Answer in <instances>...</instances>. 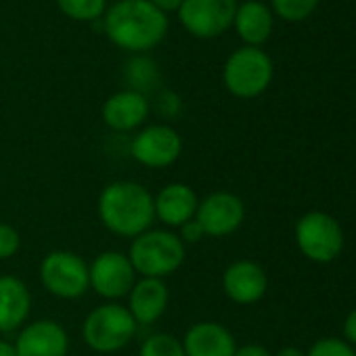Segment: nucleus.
I'll use <instances>...</instances> for the list:
<instances>
[{
    "instance_id": "obj_16",
    "label": "nucleus",
    "mask_w": 356,
    "mask_h": 356,
    "mask_svg": "<svg viewBox=\"0 0 356 356\" xmlns=\"http://www.w3.org/2000/svg\"><path fill=\"white\" fill-rule=\"evenodd\" d=\"M149 111V99L143 92L126 88L103 103V122L115 132H132L147 122Z\"/></svg>"
},
{
    "instance_id": "obj_3",
    "label": "nucleus",
    "mask_w": 356,
    "mask_h": 356,
    "mask_svg": "<svg viewBox=\"0 0 356 356\" xmlns=\"http://www.w3.org/2000/svg\"><path fill=\"white\" fill-rule=\"evenodd\" d=\"M128 258L138 277L165 279L187 260V245L170 229H149L134 237Z\"/></svg>"
},
{
    "instance_id": "obj_22",
    "label": "nucleus",
    "mask_w": 356,
    "mask_h": 356,
    "mask_svg": "<svg viewBox=\"0 0 356 356\" xmlns=\"http://www.w3.org/2000/svg\"><path fill=\"white\" fill-rule=\"evenodd\" d=\"M126 74H128V82H130L132 90L143 92V95H145V90H149L151 86H155L157 84V78H159L155 63L151 59H147V57H134V59H130Z\"/></svg>"
},
{
    "instance_id": "obj_18",
    "label": "nucleus",
    "mask_w": 356,
    "mask_h": 356,
    "mask_svg": "<svg viewBox=\"0 0 356 356\" xmlns=\"http://www.w3.org/2000/svg\"><path fill=\"white\" fill-rule=\"evenodd\" d=\"M32 312L30 287L13 275H0V333L19 331Z\"/></svg>"
},
{
    "instance_id": "obj_5",
    "label": "nucleus",
    "mask_w": 356,
    "mask_h": 356,
    "mask_svg": "<svg viewBox=\"0 0 356 356\" xmlns=\"http://www.w3.org/2000/svg\"><path fill=\"white\" fill-rule=\"evenodd\" d=\"M222 82L233 97L256 99L273 82V61L260 47H241L229 55Z\"/></svg>"
},
{
    "instance_id": "obj_32",
    "label": "nucleus",
    "mask_w": 356,
    "mask_h": 356,
    "mask_svg": "<svg viewBox=\"0 0 356 356\" xmlns=\"http://www.w3.org/2000/svg\"><path fill=\"white\" fill-rule=\"evenodd\" d=\"M354 356H356V354H354Z\"/></svg>"
},
{
    "instance_id": "obj_2",
    "label": "nucleus",
    "mask_w": 356,
    "mask_h": 356,
    "mask_svg": "<svg viewBox=\"0 0 356 356\" xmlns=\"http://www.w3.org/2000/svg\"><path fill=\"white\" fill-rule=\"evenodd\" d=\"M97 214L109 233L134 239L153 229V193L136 181H113L99 193Z\"/></svg>"
},
{
    "instance_id": "obj_27",
    "label": "nucleus",
    "mask_w": 356,
    "mask_h": 356,
    "mask_svg": "<svg viewBox=\"0 0 356 356\" xmlns=\"http://www.w3.org/2000/svg\"><path fill=\"white\" fill-rule=\"evenodd\" d=\"M235 356H273V352L260 343H245L235 350Z\"/></svg>"
},
{
    "instance_id": "obj_31",
    "label": "nucleus",
    "mask_w": 356,
    "mask_h": 356,
    "mask_svg": "<svg viewBox=\"0 0 356 356\" xmlns=\"http://www.w3.org/2000/svg\"><path fill=\"white\" fill-rule=\"evenodd\" d=\"M273 356H306V352L304 350H300V348H296V346H287V348H281L277 354H273Z\"/></svg>"
},
{
    "instance_id": "obj_24",
    "label": "nucleus",
    "mask_w": 356,
    "mask_h": 356,
    "mask_svg": "<svg viewBox=\"0 0 356 356\" xmlns=\"http://www.w3.org/2000/svg\"><path fill=\"white\" fill-rule=\"evenodd\" d=\"M354 354L356 352L352 350V346L339 337H321L306 352V356H354Z\"/></svg>"
},
{
    "instance_id": "obj_13",
    "label": "nucleus",
    "mask_w": 356,
    "mask_h": 356,
    "mask_svg": "<svg viewBox=\"0 0 356 356\" xmlns=\"http://www.w3.org/2000/svg\"><path fill=\"white\" fill-rule=\"evenodd\" d=\"M266 289L268 277L264 268L254 260H237L222 273V291L231 302L239 306H252L260 302Z\"/></svg>"
},
{
    "instance_id": "obj_10",
    "label": "nucleus",
    "mask_w": 356,
    "mask_h": 356,
    "mask_svg": "<svg viewBox=\"0 0 356 356\" xmlns=\"http://www.w3.org/2000/svg\"><path fill=\"white\" fill-rule=\"evenodd\" d=\"M183 153V136L168 124H151L136 132L130 143V155L136 163L163 170L176 163Z\"/></svg>"
},
{
    "instance_id": "obj_6",
    "label": "nucleus",
    "mask_w": 356,
    "mask_h": 356,
    "mask_svg": "<svg viewBox=\"0 0 356 356\" xmlns=\"http://www.w3.org/2000/svg\"><path fill=\"white\" fill-rule=\"evenodd\" d=\"M42 287L59 300H78L88 289V264L70 250H53L40 262Z\"/></svg>"
},
{
    "instance_id": "obj_8",
    "label": "nucleus",
    "mask_w": 356,
    "mask_h": 356,
    "mask_svg": "<svg viewBox=\"0 0 356 356\" xmlns=\"http://www.w3.org/2000/svg\"><path fill=\"white\" fill-rule=\"evenodd\" d=\"M138 275L128 258V254L109 250L99 254L88 264L90 289L105 302H118L126 298L136 283Z\"/></svg>"
},
{
    "instance_id": "obj_14",
    "label": "nucleus",
    "mask_w": 356,
    "mask_h": 356,
    "mask_svg": "<svg viewBox=\"0 0 356 356\" xmlns=\"http://www.w3.org/2000/svg\"><path fill=\"white\" fill-rule=\"evenodd\" d=\"M200 197L187 183H168L153 195L155 220L165 229H181L185 222L195 218Z\"/></svg>"
},
{
    "instance_id": "obj_15",
    "label": "nucleus",
    "mask_w": 356,
    "mask_h": 356,
    "mask_svg": "<svg viewBox=\"0 0 356 356\" xmlns=\"http://www.w3.org/2000/svg\"><path fill=\"white\" fill-rule=\"evenodd\" d=\"M128 298V312L136 321V325H153L157 323L170 304V289L163 279L140 277L132 285Z\"/></svg>"
},
{
    "instance_id": "obj_1",
    "label": "nucleus",
    "mask_w": 356,
    "mask_h": 356,
    "mask_svg": "<svg viewBox=\"0 0 356 356\" xmlns=\"http://www.w3.org/2000/svg\"><path fill=\"white\" fill-rule=\"evenodd\" d=\"M101 24L118 49L136 55L153 51L168 34V15L149 0H118L107 7Z\"/></svg>"
},
{
    "instance_id": "obj_7",
    "label": "nucleus",
    "mask_w": 356,
    "mask_h": 356,
    "mask_svg": "<svg viewBox=\"0 0 356 356\" xmlns=\"http://www.w3.org/2000/svg\"><path fill=\"white\" fill-rule=\"evenodd\" d=\"M296 243L312 262H331L343 250L341 225L327 212H308L296 225Z\"/></svg>"
},
{
    "instance_id": "obj_9",
    "label": "nucleus",
    "mask_w": 356,
    "mask_h": 356,
    "mask_svg": "<svg viewBox=\"0 0 356 356\" xmlns=\"http://www.w3.org/2000/svg\"><path fill=\"white\" fill-rule=\"evenodd\" d=\"M237 0H185L178 9V22L195 38L210 40L233 28Z\"/></svg>"
},
{
    "instance_id": "obj_30",
    "label": "nucleus",
    "mask_w": 356,
    "mask_h": 356,
    "mask_svg": "<svg viewBox=\"0 0 356 356\" xmlns=\"http://www.w3.org/2000/svg\"><path fill=\"white\" fill-rule=\"evenodd\" d=\"M0 356H17L13 341H9V339H3V337H0Z\"/></svg>"
},
{
    "instance_id": "obj_23",
    "label": "nucleus",
    "mask_w": 356,
    "mask_h": 356,
    "mask_svg": "<svg viewBox=\"0 0 356 356\" xmlns=\"http://www.w3.org/2000/svg\"><path fill=\"white\" fill-rule=\"evenodd\" d=\"M273 11L287 19V22H300L306 19L318 5V0H270Z\"/></svg>"
},
{
    "instance_id": "obj_21",
    "label": "nucleus",
    "mask_w": 356,
    "mask_h": 356,
    "mask_svg": "<svg viewBox=\"0 0 356 356\" xmlns=\"http://www.w3.org/2000/svg\"><path fill=\"white\" fill-rule=\"evenodd\" d=\"M138 356H187L181 337L172 333H151L143 339Z\"/></svg>"
},
{
    "instance_id": "obj_11",
    "label": "nucleus",
    "mask_w": 356,
    "mask_h": 356,
    "mask_svg": "<svg viewBox=\"0 0 356 356\" xmlns=\"http://www.w3.org/2000/svg\"><path fill=\"white\" fill-rule=\"evenodd\" d=\"M195 220L204 229L206 237L222 239L233 235L245 220V204L231 191H214L200 200Z\"/></svg>"
},
{
    "instance_id": "obj_28",
    "label": "nucleus",
    "mask_w": 356,
    "mask_h": 356,
    "mask_svg": "<svg viewBox=\"0 0 356 356\" xmlns=\"http://www.w3.org/2000/svg\"><path fill=\"white\" fill-rule=\"evenodd\" d=\"M149 3L168 15V13H176L178 9H181V5L185 3V0H149Z\"/></svg>"
},
{
    "instance_id": "obj_12",
    "label": "nucleus",
    "mask_w": 356,
    "mask_h": 356,
    "mask_svg": "<svg viewBox=\"0 0 356 356\" xmlns=\"http://www.w3.org/2000/svg\"><path fill=\"white\" fill-rule=\"evenodd\" d=\"M17 356H67L70 335L65 327L53 318L26 323L13 341Z\"/></svg>"
},
{
    "instance_id": "obj_20",
    "label": "nucleus",
    "mask_w": 356,
    "mask_h": 356,
    "mask_svg": "<svg viewBox=\"0 0 356 356\" xmlns=\"http://www.w3.org/2000/svg\"><path fill=\"white\" fill-rule=\"evenodd\" d=\"M59 11L74 22H101L107 11V0H57Z\"/></svg>"
},
{
    "instance_id": "obj_25",
    "label": "nucleus",
    "mask_w": 356,
    "mask_h": 356,
    "mask_svg": "<svg viewBox=\"0 0 356 356\" xmlns=\"http://www.w3.org/2000/svg\"><path fill=\"white\" fill-rule=\"evenodd\" d=\"M22 250V235L13 225L0 222V260H11Z\"/></svg>"
},
{
    "instance_id": "obj_29",
    "label": "nucleus",
    "mask_w": 356,
    "mask_h": 356,
    "mask_svg": "<svg viewBox=\"0 0 356 356\" xmlns=\"http://www.w3.org/2000/svg\"><path fill=\"white\" fill-rule=\"evenodd\" d=\"M343 335H346L348 341L356 343V308H354V310L346 316V321H343Z\"/></svg>"
},
{
    "instance_id": "obj_19",
    "label": "nucleus",
    "mask_w": 356,
    "mask_h": 356,
    "mask_svg": "<svg viewBox=\"0 0 356 356\" xmlns=\"http://www.w3.org/2000/svg\"><path fill=\"white\" fill-rule=\"evenodd\" d=\"M233 28L245 47H260L273 34V13L260 0H248L237 7Z\"/></svg>"
},
{
    "instance_id": "obj_26",
    "label": "nucleus",
    "mask_w": 356,
    "mask_h": 356,
    "mask_svg": "<svg viewBox=\"0 0 356 356\" xmlns=\"http://www.w3.org/2000/svg\"><path fill=\"white\" fill-rule=\"evenodd\" d=\"M178 237H181V241L185 243V245H193V243H200L204 237H206V233H204V229L200 227V222L193 218V220H189V222H185L181 229H178V233H176Z\"/></svg>"
},
{
    "instance_id": "obj_17",
    "label": "nucleus",
    "mask_w": 356,
    "mask_h": 356,
    "mask_svg": "<svg viewBox=\"0 0 356 356\" xmlns=\"http://www.w3.org/2000/svg\"><path fill=\"white\" fill-rule=\"evenodd\" d=\"M181 341L187 356H235L237 350L233 333L216 321L193 323Z\"/></svg>"
},
{
    "instance_id": "obj_4",
    "label": "nucleus",
    "mask_w": 356,
    "mask_h": 356,
    "mask_svg": "<svg viewBox=\"0 0 356 356\" xmlns=\"http://www.w3.org/2000/svg\"><path fill=\"white\" fill-rule=\"evenodd\" d=\"M138 325L126 306L105 302L92 308L82 323L84 343L99 354H113L124 350L136 335Z\"/></svg>"
}]
</instances>
